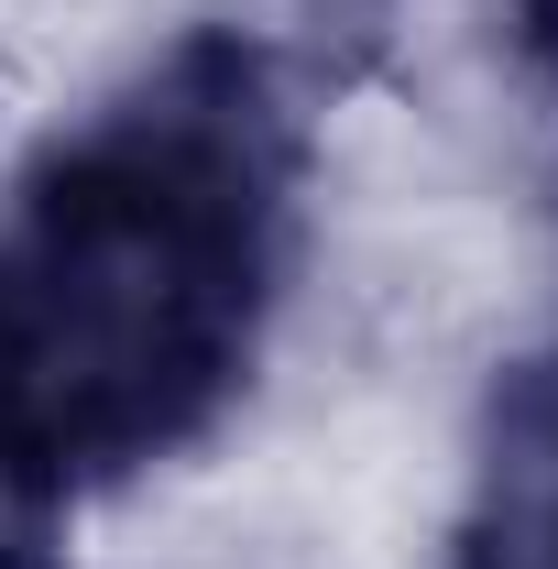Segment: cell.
I'll list each match as a JSON object with an SVG mask.
<instances>
[{
	"mask_svg": "<svg viewBox=\"0 0 558 569\" xmlns=\"http://www.w3.org/2000/svg\"><path fill=\"white\" fill-rule=\"evenodd\" d=\"M263 209L252 77L176 67L0 219V482L142 471L209 417L252 361Z\"/></svg>",
	"mask_w": 558,
	"mask_h": 569,
	"instance_id": "cell-1",
	"label": "cell"
}]
</instances>
